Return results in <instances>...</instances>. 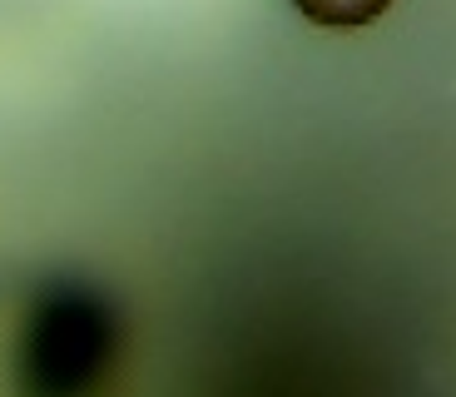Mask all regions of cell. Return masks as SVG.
I'll use <instances>...</instances> for the list:
<instances>
[{"instance_id": "cell-1", "label": "cell", "mask_w": 456, "mask_h": 397, "mask_svg": "<svg viewBox=\"0 0 456 397\" xmlns=\"http://www.w3.org/2000/svg\"><path fill=\"white\" fill-rule=\"evenodd\" d=\"M293 5L313 25H328V30H362L392 11V0H293Z\"/></svg>"}]
</instances>
